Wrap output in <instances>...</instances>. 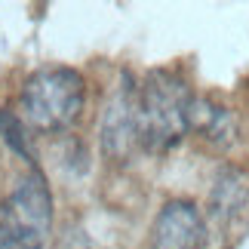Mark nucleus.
<instances>
[{"label": "nucleus", "instance_id": "f257e3e1", "mask_svg": "<svg viewBox=\"0 0 249 249\" xmlns=\"http://www.w3.org/2000/svg\"><path fill=\"white\" fill-rule=\"evenodd\" d=\"M194 102L188 80L176 71H151L139 86L142 151L166 154L188 136V108Z\"/></svg>", "mask_w": 249, "mask_h": 249}, {"label": "nucleus", "instance_id": "f03ea898", "mask_svg": "<svg viewBox=\"0 0 249 249\" xmlns=\"http://www.w3.org/2000/svg\"><path fill=\"white\" fill-rule=\"evenodd\" d=\"M86 102V80L74 68H43L25 80L18 120L34 132H62L77 123Z\"/></svg>", "mask_w": 249, "mask_h": 249}, {"label": "nucleus", "instance_id": "7ed1b4c3", "mask_svg": "<svg viewBox=\"0 0 249 249\" xmlns=\"http://www.w3.org/2000/svg\"><path fill=\"white\" fill-rule=\"evenodd\" d=\"M0 228L22 249H43L53 231V194L43 172L31 166L0 203Z\"/></svg>", "mask_w": 249, "mask_h": 249}, {"label": "nucleus", "instance_id": "20e7f679", "mask_svg": "<svg viewBox=\"0 0 249 249\" xmlns=\"http://www.w3.org/2000/svg\"><path fill=\"white\" fill-rule=\"evenodd\" d=\"M102 151L111 163H129L132 154L142 148V129H139V86L126 71L120 74V83L111 89L102 111L99 126Z\"/></svg>", "mask_w": 249, "mask_h": 249}, {"label": "nucleus", "instance_id": "39448f33", "mask_svg": "<svg viewBox=\"0 0 249 249\" xmlns=\"http://www.w3.org/2000/svg\"><path fill=\"white\" fill-rule=\"evenodd\" d=\"M209 228L191 200H169L154 218L151 249H206Z\"/></svg>", "mask_w": 249, "mask_h": 249}, {"label": "nucleus", "instance_id": "423d86ee", "mask_svg": "<svg viewBox=\"0 0 249 249\" xmlns=\"http://www.w3.org/2000/svg\"><path fill=\"white\" fill-rule=\"evenodd\" d=\"M188 132L203 136L215 148H228L237 136V123H234V114L225 105L203 99V95H194V102L188 108Z\"/></svg>", "mask_w": 249, "mask_h": 249}, {"label": "nucleus", "instance_id": "0eeeda50", "mask_svg": "<svg viewBox=\"0 0 249 249\" xmlns=\"http://www.w3.org/2000/svg\"><path fill=\"white\" fill-rule=\"evenodd\" d=\"M209 206H213L218 222H225V225L240 222L249 213V176L243 169H225L213 185Z\"/></svg>", "mask_w": 249, "mask_h": 249}, {"label": "nucleus", "instance_id": "6e6552de", "mask_svg": "<svg viewBox=\"0 0 249 249\" xmlns=\"http://www.w3.org/2000/svg\"><path fill=\"white\" fill-rule=\"evenodd\" d=\"M0 132H3L6 145L16 151L18 157H25L28 163L34 166V154H31V145H28V136H25V123L9 111H0Z\"/></svg>", "mask_w": 249, "mask_h": 249}, {"label": "nucleus", "instance_id": "1a4fd4ad", "mask_svg": "<svg viewBox=\"0 0 249 249\" xmlns=\"http://www.w3.org/2000/svg\"><path fill=\"white\" fill-rule=\"evenodd\" d=\"M0 249H22V246H18V243L13 240V237H9V234L3 231V228H0Z\"/></svg>", "mask_w": 249, "mask_h": 249}]
</instances>
